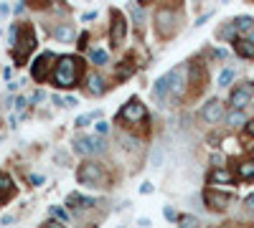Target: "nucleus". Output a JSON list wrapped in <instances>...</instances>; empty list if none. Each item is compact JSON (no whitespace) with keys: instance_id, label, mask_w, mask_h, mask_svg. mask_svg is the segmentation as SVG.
<instances>
[{"instance_id":"e433bc0d","label":"nucleus","mask_w":254,"mask_h":228,"mask_svg":"<svg viewBox=\"0 0 254 228\" xmlns=\"http://www.w3.org/2000/svg\"><path fill=\"white\" fill-rule=\"evenodd\" d=\"M51 101H54V104H59V107H64V99L59 94H51Z\"/></svg>"},{"instance_id":"7ed1b4c3","label":"nucleus","mask_w":254,"mask_h":228,"mask_svg":"<svg viewBox=\"0 0 254 228\" xmlns=\"http://www.w3.org/2000/svg\"><path fill=\"white\" fill-rule=\"evenodd\" d=\"M76 182L79 185H87V188H107L110 175L107 168L99 162V160H84L79 168H76Z\"/></svg>"},{"instance_id":"ddd939ff","label":"nucleus","mask_w":254,"mask_h":228,"mask_svg":"<svg viewBox=\"0 0 254 228\" xmlns=\"http://www.w3.org/2000/svg\"><path fill=\"white\" fill-rule=\"evenodd\" d=\"M94 198H87V195H81V193H69L66 195V208L69 211H89L94 208Z\"/></svg>"},{"instance_id":"6e6552de","label":"nucleus","mask_w":254,"mask_h":228,"mask_svg":"<svg viewBox=\"0 0 254 228\" xmlns=\"http://www.w3.org/2000/svg\"><path fill=\"white\" fill-rule=\"evenodd\" d=\"M71 150L81 157H92V155H102L104 150H107V142H104L102 137H76Z\"/></svg>"},{"instance_id":"9b49d317","label":"nucleus","mask_w":254,"mask_h":228,"mask_svg":"<svg viewBox=\"0 0 254 228\" xmlns=\"http://www.w3.org/2000/svg\"><path fill=\"white\" fill-rule=\"evenodd\" d=\"M171 91H173V71H168V74H163L155 84H153V99L158 101V104H165L168 101V96H171Z\"/></svg>"},{"instance_id":"a19ab883","label":"nucleus","mask_w":254,"mask_h":228,"mask_svg":"<svg viewBox=\"0 0 254 228\" xmlns=\"http://www.w3.org/2000/svg\"><path fill=\"white\" fill-rule=\"evenodd\" d=\"M18 87H20V81H10V84H8V89H10V91H15Z\"/></svg>"},{"instance_id":"9d476101","label":"nucleus","mask_w":254,"mask_h":228,"mask_svg":"<svg viewBox=\"0 0 254 228\" xmlns=\"http://www.w3.org/2000/svg\"><path fill=\"white\" fill-rule=\"evenodd\" d=\"M252 99H254V81H244V84H239L234 91L229 94V104H231V109H242L244 112V107L252 104Z\"/></svg>"},{"instance_id":"a211bd4d","label":"nucleus","mask_w":254,"mask_h":228,"mask_svg":"<svg viewBox=\"0 0 254 228\" xmlns=\"http://www.w3.org/2000/svg\"><path fill=\"white\" fill-rule=\"evenodd\" d=\"M226 124H229L231 130H242V127H247V124H249L247 112H242V109H231V112L226 114Z\"/></svg>"},{"instance_id":"5701e85b","label":"nucleus","mask_w":254,"mask_h":228,"mask_svg":"<svg viewBox=\"0 0 254 228\" xmlns=\"http://www.w3.org/2000/svg\"><path fill=\"white\" fill-rule=\"evenodd\" d=\"M178 226L181 228H201V221L190 213H183V216H178Z\"/></svg>"},{"instance_id":"bb28decb","label":"nucleus","mask_w":254,"mask_h":228,"mask_svg":"<svg viewBox=\"0 0 254 228\" xmlns=\"http://www.w3.org/2000/svg\"><path fill=\"white\" fill-rule=\"evenodd\" d=\"M160 162H163V150H160V147H155V150H153V155H150V165H153V168H158Z\"/></svg>"},{"instance_id":"f704fd0d","label":"nucleus","mask_w":254,"mask_h":228,"mask_svg":"<svg viewBox=\"0 0 254 228\" xmlns=\"http://www.w3.org/2000/svg\"><path fill=\"white\" fill-rule=\"evenodd\" d=\"M94 18H97V10H89V13L81 15V20H94Z\"/></svg>"},{"instance_id":"423d86ee","label":"nucleus","mask_w":254,"mask_h":228,"mask_svg":"<svg viewBox=\"0 0 254 228\" xmlns=\"http://www.w3.org/2000/svg\"><path fill=\"white\" fill-rule=\"evenodd\" d=\"M54 69H56V53L54 51H44V53H38V58L33 61L31 76L36 79V84H46V81L54 76Z\"/></svg>"},{"instance_id":"4468645a","label":"nucleus","mask_w":254,"mask_h":228,"mask_svg":"<svg viewBox=\"0 0 254 228\" xmlns=\"http://www.w3.org/2000/svg\"><path fill=\"white\" fill-rule=\"evenodd\" d=\"M208 185H234V180H237V175L231 173L229 168H214L208 173Z\"/></svg>"},{"instance_id":"c9c22d12","label":"nucleus","mask_w":254,"mask_h":228,"mask_svg":"<svg viewBox=\"0 0 254 228\" xmlns=\"http://www.w3.org/2000/svg\"><path fill=\"white\" fill-rule=\"evenodd\" d=\"M44 96H46V94H44V91H41V89H38V91L33 94V99H31V101H33V104H36V101H41V99H44Z\"/></svg>"},{"instance_id":"4c0bfd02","label":"nucleus","mask_w":254,"mask_h":228,"mask_svg":"<svg viewBox=\"0 0 254 228\" xmlns=\"http://www.w3.org/2000/svg\"><path fill=\"white\" fill-rule=\"evenodd\" d=\"M31 182H33V185H36V188H38V185H41V182H44V175H33V178H31Z\"/></svg>"},{"instance_id":"58836bf2","label":"nucleus","mask_w":254,"mask_h":228,"mask_svg":"<svg viewBox=\"0 0 254 228\" xmlns=\"http://www.w3.org/2000/svg\"><path fill=\"white\" fill-rule=\"evenodd\" d=\"M208 18H211V13H206V15H201V18H198V23H196V26H203V23H206V20H208Z\"/></svg>"},{"instance_id":"20e7f679","label":"nucleus","mask_w":254,"mask_h":228,"mask_svg":"<svg viewBox=\"0 0 254 228\" xmlns=\"http://www.w3.org/2000/svg\"><path fill=\"white\" fill-rule=\"evenodd\" d=\"M181 31V13L173 5H163L155 10V33L160 38H173Z\"/></svg>"},{"instance_id":"412c9836","label":"nucleus","mask_w":254,"mask_h":228,"mask_svg":"<svg viewBox=\"0 0 254 228\" xmlns=\"http://www.w3.org/2000/svg\"><path fill=\"white\" fill-rule=\"evenodd\" d=\"M89 61L97 66H104V64H110V53L104 48H89Z\"/></svg>"},{"instance_id":"f03ea898","label":"nucleus","mask_w":254,"mask_h":228,"mask_svg":"<svg viewBox=\"0 0 254 228\" xmlns=\"http://www.w3.org/2000/svg\"><path fill=\"white\" fill-rule=\"evenodd\" d=\"M36 46H38L36 28L31 23H20L18 31H15V38H13V61H15V66H26V61L36 51Z\"/></svg>"},{"instance_id":"72a5a7b5","label":"nucleus","mask_w":254,"mask_h":228,"mask_svg":"<svg viewBox=\"0 0 254 228\" xmlns=\"http://www.w3.org/2000/svg\"><path fill=\"white\" fill-rule=\"evenodd\" d=\"M140 193H145V195H150V193H153V182H142V188H140Z\"/></svg>"},{"instance_id":"39448f33","label":"nucleus","mask_w":254,"mask_h":228,"mask_svg":"<svg viewBox=\"0 0 254 228\" xmlns=\"http://www.w3.org/2000/svg\"><path fill=\"white\" fill-rule=\"evenodd\" d=\"M115 119L120 124H125V127H137V124H145L147 122V107L142 104L137 96H132V99H127L125 104H122V109L117 112Z\"/></svg>"},{"instance_id":"f3484780","label":"nucleus","mask_w":254,"mask_h":228,"mask_svg":"<svg viewBox=\"0 0 254 228\" xmlns=\"http://www.w3.org/2000/svg\"><path fill=\"white\" fill-rule=\"evenodd\" d=\"M87 91H89L92 96H102L104 91H107V81H104L102 74H92V76H87Z\"/></svg>"},{"instance_id":"4be33fe9","label":"nucleus","mask_w":254,"mask_h":228,"mask_svg":"<svg viewBox=\"0 0 254 228\" xmlns=\"http://www.w3.org/2000/svg\"><path fill=\"white\" fill-rule=\"evenodd\" d=\"M127 10H130V15L135 18V26H142V20H145V5L142 3L140 5L130 3V5H127Z\"/></svg>"},{"instance_id":"ea45409f","label":"nucleus","mask_w":254,"mask_h":228,"mask_svg":"<svg viewBox=\"0 0 254 228\" xmlns=\"http://www.w3.org/2000/svg\"><path fill=\"white\" fill-rule=\"evenodd\" d=\"M244 38H247V41H249V44H252V46H254V28H252V31H249V33H247V36H244Z\"/></svg>"},{"instance_id":"cd10ccee","label":"nucleus","mask_w":254,"mask_h":228,"mask_svg":"<svg viewBox=\"0 0 254 228\" xmlns=\"http://www.w3.org/2000/svg\"><path fill=\"white\" fill-rule=\"evenodd\" d=\"M163 216L168 221H178V213H176V208H171V205H165V208H163Z\"/></svg>"},{"instance_id":"b1692460","label":"nucleus","mask_w":254,"mask_h":228,"mask_svg":"<svg viewBox=\"0 0 254 228\" xmlns=\"http://www.w3.org/2000/svg\"><path fill=\"white\" fill-rule=\"evenodd\" d=\"M234 76H237L234 69H224V71L219 74V81H216V84H219V87H229L231 81H234Z\"/></svg>"},{"instance_id":"37998d69","label":"nucleus","mask_w":254,"mask_h":228,"mask_svg":"<svg viewBox=\"0 0 254 228\" xmlns=\"http://www.w3.org/2000/svg\"><path fill=\"white\" fill-rule=\"evenodd\" d=\"M252 107H254V99H252Z\"/></svg>"},{"instance_id":"393cba45","label":"nucleus","mask_w":254,"mask_h":228,"mask_svg":"<svg viewBox=\"0 0 254 228\" xmlns=\"http://www.w3.org/2000/svg\"><path fill=\"white\" fill-rule=\"evenodd\" d=\"M99 114H102V112H89V114H81V117H76V122H74V124H76V127H87V124H89L92 119H99Z\"/></svg>"},{"instance_id":"473e14b6","label":"nucleus","mask_w":254,"mask_h":228,"mask_svg":"<svg viewBox=\"0 0 254 228\" xmlns=\"http://www.w3.org/2000/svg\"><path fill=\"white\" fill-rule=\"evenodd\" d=\"M87 41H89V33H81L79 36V48H87Z\"/></svg>"},{"instance_id":"f257e3e1","label":"nucleus","mask_w":254,"mask_h":228,"mask_svg":"<svg viewBox=\"0 0 254 228\" xmlns=\"http://www.w3.org/2000/svg\"><path fill=\"white\" fill-rule=\"evenodd\" d=\"M84 76V61L74 53H64L56 58V69H54V87L59 89H74Z\"/></svg>"},{"instance_id":"2f4dec72","label":"nucleus","mask_w":254,"mask_h":228,"mask_svg":"<svg viewBox=\"0 0 254 228\" xmlns=\"http://www.w3.org/2000/svg\"><path fill=\"white\" fill-rule=\"evenodd\" d=\"M13 104H15V109L20 112V109H26V104H28V101H26L23 96H15V101H13Z\"/></svg>"},{"instance_id":"f8f14e48","label":"nucleus","mask_w":254,"mask_h":228,"mask_svg":"<svg viewBox=\"0 0 254 228\" xmlns=\"http://www.w3.org/2000/svg\"><path fill=\"white\" fill-rule=\"evenodd\" d=\"M221 117H224V101L221 99H208L201 107V119L208 124H216Z\"/></svg>"},{"instance_id":"0eeeda50","label":"nucleus","mask_w":254,"mask_h":228,"mask_svg":"<svg viewBox=\"0 0 254 228\" xmlns=\"http://www.w3.org/2000/svg\"><path fill=\"white\" fill-rule=\"evenodd\" d=\"M127 38V20H125V13L112 8L110 10V46L112 48H122Z\"/></svg>"},{"instance_id":"6ab92c4d","label":"nucleus","mask_w":254,"mask_h":228,"mask_svg":"<svg viewBox=\"0 0 254 228\" xmlns=\"http://www.w3.org/2000/svg\"><path fill=\"white\" fill-rule=\"evenodd\" d=\"M237 180H247V182H254V160H242L237 165Z\"/></svg>"},{"instance_id":"1a4fd4ad","label":"nucleus","mask_w":254,"mask_h":228,"mask_svg":"<svg viewBox=\"0 0 254 228\" xmlns=\"http://www.w3.org/2000/svg\"><path fill=\"white\" fill-rule=\"evenodd\" d=\"M203 203L208 205L211 211L224 213V211H229V205L234 203V195H231V193H221V190H214V188H206V190H203Z\"/></svg>"},{"instance_id":"aec40b11","label":"nucleus","mask_w":254,"mask_h":228,"mask_svg":"<svg viewBox=\"0 0 254 228\" xmlns=\"http://www.w3.org/2000/svg\"><path fill=\"white\" fill-rule=\"evenodd\" d=\"M234 51H237V56L252 58V61H254V46L249 44L247 38H237V41H234Z\"/></svg>"},{"instance_id":"a878e982","label":"nucleus","mask_w":254,"mask_h":228,"mask_svg":"<svg viewBox=\"0 0 254 228\" xmlns=\"http://www.w3.org/2000/svg\"><path fill=\"white\" fill-rule=\"evenodd\" d=\"M49 213H51V218H56V221H61V223H66V221H69V213L64 211V208H59V205H51Z\"/></svg>"},{"instance_id":"c756f323","label":"nucleus","mask_w":254,"mask_h":228,"mask_svg":"<svg viewBox=\"0 0 254 228\" xmlns=\"http://www.w3.org/2000/svg\"><path fill=\"white\" fill-rule=\"evenodd\" d=\"M44 228H66V223H61V221H56V218H49V221L44 223Z\"/></svg>"},{"instance_id":"c85d7f7f","label":"nucleus","mask_w":254,"mask_h":228,"mask_svg":"<svg viewBox=\"0 0 254 228\" xmlns=\"http://www.w3.org/2000/svg\"><path fill=\"white\" fill-rule=\"evenodd\" d=\"M244 208H247V211L254 216V193H249V195L244 198Z\"/></svg>"},{"instance_id":"2eb2a0df","label":"nucleus","mask_w":254,"mask_h":228,"mask_svg":"<svg viewBox=\"0 0 254 228\" xmlns=\"http://www.w3.org/2000/svg\"><path fill=\"white\" fill-rule=\"evenodd\" d=\"M15 195V182L8 173L0 170V208H3L5 203H10V198Z\"/></svg>"},{"instance_id":"79ce46f5","label":"nucleus","mask_w":254,"mask_h":228,"mask_svg":"<svg viewBox=\"0 0 254 228\" xmlns=\"http://www.w3.org/2000/svg\"><path fill=\"white\" fill-rule=\"evenodd\" d=\"M247 132H249V135L254 137V122H249V124H247Z\"/></svg>"},{"instance_id":"dca6fc26","label":"nucleus","mask_w":254,"mask_h":228,"mask_svg":"<svg viewBox=\"0 0 254 228\" xmlns=\"http://www.w3.org/2000/svg\"><path fill=\"white\" fill-rule=\"evenodd\" d=\"M51 33H54V38L59 41V44H71V41L76 38V26L74 23H56V28Z\"/></svg>"},{"instance_id":"7c9ffc66","label":"nucleus","mask_w":254,"mask_h":228,"mask_svg":"<svg viewBox=\"0 0 254 228\" xmlns=\"http://www.w3.org/2000/svg\"><path fill=\"white\" fill-rule=\"evenodd\" d=\"M94 127H97V132H99V135H107V132H110V124H107V122H97Z\"/></svg>"}]
</instances>
